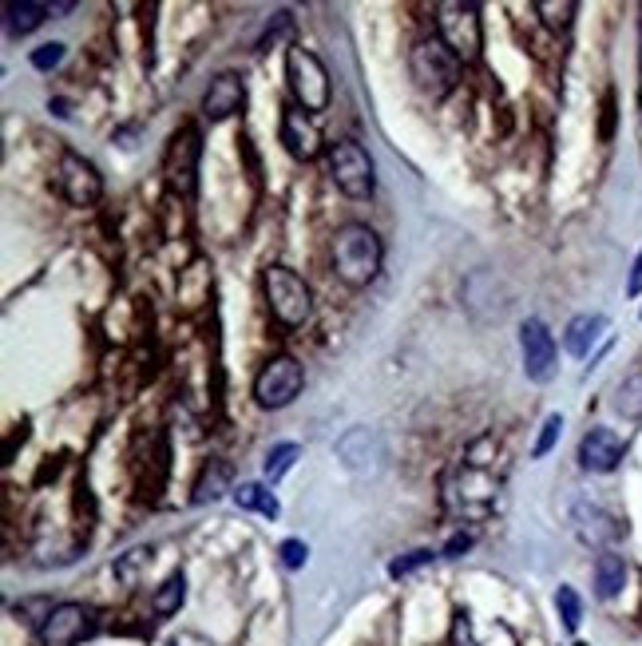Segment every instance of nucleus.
Listing matches in <instances>:
<instances>
[{
  "label": "nucleus",
  "mask_w": 642,
  "mask_h": 646,
  "mask_svg": "<svg viewBox=\"0 0 642 646\" xmlns=\"http://www.w3.org/2000/svg\"><path fill=\"white\" fill-rule=\"evenodd\" d=\"M381 258H385V246L373 226L349 222L333 234V274L345 286H369L381 274Z\"/></svg>",
  "instance_id": "obj_1"
},
{
  "label": "nucleus",
  "mask_w": 642,
  "mask_h": 646,
  "mask_svg": "<svg viewBox=\"0 0 642 646\" xmlns=\"http://www.w3.org/2000/svg\"><path fill=\"white\" fill-rule=\"evenodd\" d=\"M436 40L460 64H472L480 56V48H484L480 8L472 0H444V4H436Z\"/></svg>",
  "instance_id": "obj_2"
},
{
  "label": "nucleus",
  "mask_w": 642,
  "mask_h": 646,
  "mask_svg": "<svg viewBox=\"0 0 642 646\" xmlns=\"http://www.w3.org/2000/svg\"><path fill=\"white\" fill-rule=\"evenodd\" d=\"M325 163H329V179L341 195L349 199H369L373 187H377V175H373V159L361 143L353 139H341V143H329L325 147Z\"/></svg>",
  "instance_id": "obj_3"
},
{
  "label": "nucleus",
  "mask_w": 642,
  "mask_h": 646,
  "mask_svg": "<svg viewBox=\"0 0 642 646\" xmlns=\"http://www.w3.org/2000/svg\"><path fill=\"white\" fill-rule=\"evenodd\" d=\"M266 302H270V314L286 329L306 325L314 314V294L290 266H266Z\"/></svg>",
  "instance_id": "obj_4"
},
{
  "label": "nucleus",
  "mask_w": 642,
  "mask_h": 646,
  "mask_svg": "<svg viewBox=\"0 0 642 646\" xmlns=\"http://www.w3.org/2000/svg\"><path fill=\"white\" fill-rule=\"evenodd\" d=\"M286 80H290L294 100H298V108L306 111V115L329 108L333 88H329V72H325L318 52H310V48H290V52H286Z\"/></svg>",
  "instance_id": "obj_5"
},
{
  "label": "nucleus",
  "mask_w": 642,
  "mask_h": 646,
  "mask_svg": "<svg viewBox=\"0 0 642 646\" xmlns=\"http://www.w3.org/2000/svg\"><path fill=\"white\" fill-rule=\"evenodd\" d=\"M409 68H413V80H417L421 92H428L432 100H444L460 84V68L464 64L440 40H421L413 48V56H409Z\"/></svg>",
  "instance_id": "obj_6"
},
{
  "label": "nucleus",
  "mask_w": 642,
  "mask_h": 646,
  "mask_svg": "<svg viewBox=\"0 0 642 646\" xmlns=\"http://www.w3.org/2000/svg\"><path fill=\"white\" fill-rule=\"evenodd\" d=\"M199 155H203V135L199 127H179L167 143V155H163V175H167V187L175 195H195V183H199Z\"/></svg>",
  "instance_id": "obj_7"
},
{
  "label": "nucleus",
  "mask_w": 642,
  "mask_h": 646,
  "mask_svg": "<svg viewBox=\"0 0 642 646\" xmlns=\"http://www.w3.org/2000/svg\"><path fill=\"white\" fill-rule=\"evenodd\" d=\"M306 377H302V365L290 357V353H278L262 365V373L254 377V401L262 409H286L298 393H302Z\"/></svg>",
  "instance_id": "obj_8"
},
{
  "label": "nucleus",
  "mask_w": 642,
  "mask_h": 646,
  "mask_svg": "<svg viewBox=\"0 0 642 646\" xmlns=\"http://www.w3.org/2000/svg\"><path fill=\"white\" fill-rule=\"evenodd\" d=\"M56 187H60V195H64L72 207H92V203H100V195H104V179H100L96 163H88V159L76 155V151H64V155H60Z\"/></svg>",
  "instance_id": "obj_9"
},
{
  "label": "nucleus",
  "mask_w": 642,
  "mask_h": 646,
  "mask_svg": "<svg viewBox=\"0 0 642 646\" xmlns=\"http://www.w3.org/2000/svg\"><path fill=\"white\" fill-rule=\"evenodd\" d=\"M88 635H92V611L84 603H60L36 627L40 646H76Z\"/></svg>",
  "instance_id": "obj_10"
},
{
  "label": "nucleus",
  "mask_w": 642,
  "mask_h": 646,
  "mask_svg": "<svg viewBox=\"0 0 642 646\" xmlns=\"http://www.w3.org/2000/svg\"><path fill=\"white\" fill-rule=\"evenodd\" d=\"M520 349H524V373L532 377V381H551L555 377V337L547 333V325L543 322H524L520 329Z\"/></svg>",
  "instance_id": "obj_11"
},
{
  "label": "nucleus",
  "mask_w": 642,
  "mask_h": 646,
  "mask_svg": "<svg viewBox=\"0 0 642 646\" xmlns=\"http://www.w3.org/2000/svg\"><path fill=\"white\" fill-rule=\"evenodd\" d=\"M282 143H286V151L298 159V163H314L321 155V135L318 127L310 123V115L302 108H286L282 111Z\"/></svg>",
  "instance_id": "obj_12"
},
{
  "label": "nucleus",
  "mask_w": 642,
  "mask_h": 646,
  "mask_svg": "<svg viewBox=\"0 0 642 646\" xmlns=\"http://www.w3.org/2000/svg\"><path fill=\"white\" fill-rule=\"evenodd\" d=\"M571 520H575V532L583 543H591V547H611V543H619V539L627 536V528L615 520V516H607L603 508H595V504H575V512H571Z\"/></svg>",
  "instance_id": "obj_13"
},
{
  "label": "nucleus",
  "mask_w": 642,
  "mask_h": 646,
  "mask_svg": "<svg viewBox=\"0 0 642 646\" xmlns=\"http://www.w3.org/2000/svg\"><path fill=\"white\" fill-rule=\"evenodd\" d=\"M623 452H627V444L611 429H591L579 440V464L587 472H615L619 460H623Z\"/></svg>",
  "instance_id": "obj_14"
},
{
  "label": "nucleus",
  "mask_w": 642,
  "mask_h": 646,
  "mask_svg": "<svg viewBox=\"0 0 642 646\" xmlns=\"http://www.w3.org/2000/svg\"><path fill=\"white\" fill-rule=\"evenodd\" d=\"M337 456L353 468V472H373L381 460H385V448H381V436L373 429H349L337 440Z\"/></svg>",
  "instance_id": "obj_15"
},
{
  "label": "nucleus",
  "mask_w": 642,
  "mask_h": 646,
  "mask_svg": "<svg viewBox=\"0 0 642 646\" xmlns=\"http://www.w3.org/2000/svg\"><path fill=\"white\" fill-rule=\"evenodd\" d=\"M242 104H246V84L234 72H222V76H214L207 96H203V115L218 123V119H230Z\"/></svg>",
  "instance_id": "obj_16"
},
{
  "label": "nucleus",
  "mask_w": 642,
  "mask_h": 646,
  "mask_svg": "<svg viewBox=\"0 0 642 646\" xmlns=\"http://www.w3.org/2000/svg\"><path fill=\"white\" fill-rule=\"evenodd\" d=\"M603 329H607V318H603V314H579V318H571L567 337H563L567 353H571V357H587Z\"/></svg>",
  "instance_id": "obj_17"
},
{
  "label": "nucleus",
  "mask_w": 642,
  "mask_h": 646,
  "mask_svg": "<svg viewBox=\"0 0 642 646\" xmlns=\"http://www.w3.org/2000/svg\"><path fill=\"white\" fill-rule=\"evenodd\" d=\"M44 20H48V4H36V0H8V4H4L8 36H28V32H36Z\"/></svg>",
  "instance_id": "obj_18"
},
{
  "label": "nucleus",
  "mask_w": 642,
  "mask_h": 646,
  "mask_svg": "<svg viewBox=\"0 0 642 646\" xmlns=\"http://www.w3.org/2000/svg\"><path fill=\"white\" fill-rule=\"evenodd\" d=\"M623 583H627V563H623V555L603 551V555L595 559V595H599V599H615V595L623 591Z\"/></svg>",
  "instance_id": "obj_19"
},
{
  "label": "nucleus",
  "mask_w": 642,
  "mask_h": 646,
  "mask_svg": "<svg viewBox=\"0 0 642 646\" xmlns=\"http://www.w3.org/2000/svg\"><path fill=\"white\" fill-rule=\"evenodd\" d=\"M222 492H234L230 488V468L222 464V460H211L203 472H199V480H195V504H207V500H218Z\"/></svg>",
  "instance_id": "obj_20"
},
{
  "label": "nucleus",
  "mask_w": 642,
  "mask_h": 646,
  "mask_svg": "<svg viewBox=\"0 0 642 646\" xmlns=\"http://www.w3.org/2000/svg\"><path fill=\"white\" fill-rule=\"evenodd\" d=\"M234 504L242 508V512H262L266 520H278V500H274V492H266V484H238L234 488Z\"/></svg>",
  "instance_id": "obj_21"
},
{
  "label": "nucleus",
  "mask_w": 642,
  "mask_h": 646,
  "mask_svg": "<svg viewBox=\"0 0 642 646\" xmlns=\"http://www.w3.org/2000/svg\"><path fill=\"white\" fill-rule=\"evenodd\" d=\"M183 599H187V579H183V575H171V579L151 595V611H155L159 619H167V615H175V611L183 607Z\"/></svg>",
  "instance_id": "obj_22"
},
{
  "label": "nucleus",
  "mask_w": 642,
  "mask_h": 646,
  "mask_svg": "<svg viewBox=\"0 0 642 646\" xmlns=\"http://www.w3.org/2000/svg\"><path fill=\"white\" fill-rule=\"evenodd\" d=\"M535 12H539V20H543L551 32H567L571 20H575V12H579V4H575V0H539Z\"/></svg>",
  "instance_id": "obj_23"
},
{
  "label": "nucleus",
  "mask_w": 642,
  "mask_h": 646,
  "mask_svg": "<svg viewBox=\"0 0 642 646\" xmlns=\"http://www.w3.org/2000/svg\"><path fill=\"white\" fill-rule=\"evenodd\" d=\"M615 409H619L623 417L639 421V417H642V373L627 377V381L615 389Z\"/></svg>",
  "instance_id": "obj_24"
},
{
  "label": "nucleus",
  "mask_w": 642,
  "mask_h": 646,
  "mask_svg": "<svg viewBox=\"0 0 642 646\" xmlns=\"http://www.w3.org/2000/svg\"><path fill=\"white\" fill-rule=\"evenodd\" d=\"M298 456H302V448H298V444H278V448H270V452H266V464H262V468H266V480H270V484H278V480L294 468V460H298Z\"/></svg>",
  "instance_id": "obj_25"
},
{
  "label": "nucleus",
  "mask_w": 642,
  "mask_h": 646,
  "mask_svg": "<svg viewBox=\"0 0 642 646\" xmlns=\"http://www.w3.org/2000/svg\"><path fill=\"white\" fill-rule=\"evenodd\" d=\"M555 607H559L563 627H567V631H579V623H583V603H579L575 587H559V591H555Z\"/></svg>",
  "instance_id": "obj_26"
},
{
  "label": "nucleus",
  "mask_w": 642,
  "mask_h": 646,
  "mask_svg": "<svg viewBox=\"0 0 642 646\" xmlns=\"http://www.w3.org/2000/svg\"><path fill=\"white\" fill-rule=\"evenodd\" d=\"M559 432H563V417L559 413H551L547 421H543V432H539V440H535L532 456L539 460V456H547L551 448H555V440H559Z\"/></svg>",
  "instance_id": "obj_27"
},
{
  "label": "nucleus",
  "mask_w": 642,
  "mask_h": 646,
  "mask_svg": "<svg viewBox=\"0 0 642 646\" xmlns=\"http://www.w3.org/2000/svg\"><path fill=\"white\" fill-rule=\"evenodd\" d=\"M425 563H432V551H409V555H401V559L389 563V575H393V579H405V575H413V571L425 567Z\"/></svg>",
  "instance_id": "obj_28"
},
{
  "label": "nucleus",
  "mask_w": 642,
  "mask_h": 646,
  "mask_svg": "<svg viewBox=\"0 0 642 646\" xmlns=\"http://www.w3.org/2000/svg\"><path fill=\"white\" fill-rule=\"evenodd\" d=\"M60 60H64V44H40V48L32 52V68H40V72L56 68Z\"/></svg>",
  "instance_id": "obj_29"
},
{
  "label": "nucleus",
  "mask_w": 642,
  "mask_h": 646,
  "mask_svg": "<svg viewBox=\"0 0 642 646\" xmlns=\"http://www.w3.org/2000/svg\"><path fill=\"white\" fill-rule=\"evenodd\" d=\"M278 555H282V563H286V567H302V563H306V555H310V547H306L302 539H286V543L278 547Z\"/></svg>",
  "instance_id": "obj_30"
},
{
  "label": "nucleus",
  "mask_w": 642,
  "mask_h": 646,
  "mask_svg": "<svg viewBox=\"0 0 642 646\" xmlns=\"http://www.w3.org/2000/svg\"><path fill=\"white\" fill-rule=\"evenodd\" d=\"M452 646H476V639H472V623H468L464 611L452 619Z\"/></svg>",
  "instance_id": "obj_31"
},
{
  "label": "nucleus",
  "mask_w": 642,
  "mask_h": 646,
  "mask_svg": "<svg viewBox=\"0 0 642 646\" xmlns=\"http://www.w3.org/2000/svg\"><path fill=\"white\" fill-rule=\"evenodd\" d=\"M627 294H642V254L631 266V278H627Z\"/></svg>",
  "instance_id": "obj_32"
},
{
  "label": "nucleus",
  "mask_w": 642,
  "mask_h": 646,
  "mask_svg": "<svg viewBox=\"0 0 642 646\" xmlns=\"http://www.w3.org/2000/svg\"><path fill=\"white\" fill-rule=\"evenodd\" d=\"M472 547V536L464 532V536H452L448 539V547H444V555H460V551H468Z\"/></svg>",
  "instance_id": "obj_33"
},
{
  "label": "nucleus",
  "mask_w": 642,
  "mask_h": 646,
  "mask_svg": "<svg viewBox=\"0 0 642 646\" xmlns=\"http://www.w3.org/2000/svg\"><path fill=\"white\" fill-rule=\"evenodd\" d=\"M72 8H76V0H56V4H48V16H64Z\"/></svg>",
  "instance_id": "obj_34"
}]
</instances>
